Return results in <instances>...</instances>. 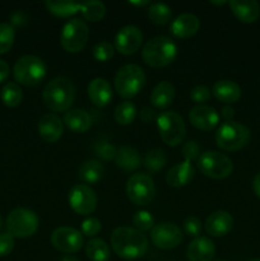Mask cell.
Returning <instances> with one entry per match:
<instances>
[{
  "label": "cell",
  "instance_id": "f546056e",
  "mask_svg": "<svg viewBox=\"0 0 260 261\" xmlns=\"http://www.w3.org/2000/svg\"><path fill=\"white\" fill-rule=\"evenodd\" d=\"M82 3L75 2H46L45 5L48 12L55 17L66 18L81 12Z\"/></svg>",
  "mask_w": 260,
  "mask_h": 261
},
{
  "label": "cell",
  "instance_id": "8992f818",
  "mask_svg": "<svg viewBox=\"0 0 260 261\" xmlns=\"http://www.w3.org/2000/svg\"><path fill=\"white\" fill-rule=\"evenodd\" d=\"M13 74L18 83L35 87L46 76V64L35 55H25L18 59L13 68Z\"/></svg>",
  "mask_w": 260,
  "mask_h": 261
},
{
  "label": "cell",
  "instance_id": "681fc988",
  "mask_svg": "<svg viewBox=\"0 0 260 261\" xmlns=\"http://www.w3.org/2000/svg\"><path fill=\"white\" fill-rule=\"evenodd\" d=\"M60 261H79L76 259L75 256H73V255H65V256L61 257Z\"/></svg>",
  "mask_w": 260,
  "mask_h": 261
},
{
  "label": "cell",
  "instance_id": "7a4b0ae2",
  "mask_svg": "<svg viewBox=\"0 0 260 261\" xmlns=\"http://www.w3.org/2000/svg\"><path fill=\"white\" fill-rule=\"evenodd\" d=\"M75 99V87L64 76H58L48 82L42 92V101L54 112L68 111Z\"/></svg>",
  "mask_w": 260,
  "mask_h": 261
},
{
  "label": "cell",
  "instance_id": "836d02e7",
  "mask_svg": "<svg viewBox=\"0 0 260 261\" xmlns=\"http://www.w3.org/2000/svg\"><path fill=\"white\" fill-rule=\"evenodd\" d=\"M166 163H167V155H166L165 150L161 148H154V149L149 150L144 157V167L152 173L162 170Z\"/></svg>",
  "mask_w": 260,
  "mask_h": 261
},
{
  "label": "cell",
  "instance_id": "d6986e66",
  "mask_svg": "<svg viewBox=\"0 0 260 261\" xmlns=\"http://www.w3.org/2000/svg\"><path fill=\"white\" fill-rule=\"evenodd\" d=\"M216 254L213 241L208 237H196L189 244L186 256L189 261H212Z\"/></svg>",
  "mask_w": 260,
  "mask_h": 261
},
{
  "label": "cell",
  "instance_id": "4316f807",
  "mask_svg": "<svg viewBox=\"0 0 260 261\" xmlns=\"http://www.w3.org/2000/svg\"><path fill=\"white\" fill-rule=\"evenodd\" d=\"M175 98V87L167 81L160 82L150 93V103L157 109H167Z\"/></svg>",
  "mask_w": 260,
  "mask_h": 261
},
{
  "label": "cell",
  "instance_id": "7dc6e473",
  "mask_svg": "<svg viewBox=\"0 0 260 261\" xmlns=\"http://www.w3.org/2000/svg\"><path fill=\"white\" fill-rule=\"evenodd\" d=\"M9 75V65L0 59V83L4 82Z\"/></svg>",
  "mask_w": 260,
  "mask_h": 261
},
{
  "label": "cell",
  "instance_id": "8fae6325",
  "mask_svg": "<svg viewBox=\"0 0 260 261\" xmlns=\"http://www.w3.org/2000/svg\"><path fill=\"white\" fill-rule=\"evenodd\" d=\"M126 195L135 205H148L155 195L154 182L147 173H134L126 184Z\"/></svg>",
  "mask_w": 260,
  "mask_h": 261
},
{
  "label": "cell",
  "instance_id": "9c48e42d",
  "mask_svg": "<svg viewBox=\"0 0 260 261\" xmlns=\"http://www.w3.org/2000/svg\"><path fill=\"white\" fill-rule=\"evenodd\" d=\"M8 233L18 239L33 236L38 229V217L33 211L27 208H17L8 214Z\"/></svg>",
  "mask_w": 260,
  "mask_h": 261
},
{
  "label": "cell",
  "instance_id": "3957f363",
  "mask_svg": "<svg viewBox=\"0 0 260 261\" xmlns=\"http://www.w3.org/2000/svg\"><path fill=\"white\" fill-rule=\"evenodd\" d=\"M177 46L166 36H157L148 41L142 50V58L152 68H165L175 60Z\"/></svg>",
  "mask_w": 260,
  "mask_h": 261
},
{
  "label": "cell",
  "instance_id": "d4e9b609",
  "mask_svg": "<svg viewBox=\"0 0 260 261\" xmlns=\"http://www.w3.org/2000/svg\"><path fill=\"white\" fill-rule=\"evenodd\" d=\"M212 93L218 101L223 102L226 105H232L241 98V88L237 83L232 81H218L214 83Z\"/></svg>",
  "mask_w": 260,
  "mask_h": 261
},
{
  "label": "cell",
  "instance_id": "603a6c76",
  "mask_svg": "<svg viewBox=\"0 0 260 261\" xmlns=\"http://www.w3.org/2000/svg\"><path fill=\"white\" fill-rule=\"evenodd\" d=\"M88 97L92 103L98 107H105L111 102L112 88L103 78H94L88 84Z\"/></svg>",
  "mask_w": 260,
  "mask_h": 261
},
{
  "label": "cell",
  "instance_id": "2e32d148",
  "mask_svg": "<svg viewBox=\"0 0 260 261\" xmlns=\"http://www.w3.org/2000/svg\"><path fill=\"white\" fill-rule=\"evenodd\" d=\"M189 121L194 127L203 132H212L219 124V114L206 105H198L189 112Z\"/></svg>",
  "mask_w": 260,
  "mask_h": 261
},
{
  "label": "cell",
  "instance_id": "bcb514c9",
  "mask_svg": "<svg viewBox=\"0 0 260 261\" xmlns=\"http://www.w3.org/2000/svg\"><path fill=\"white\" fill-rule=\"evenodd\" d=\"M221 116L223 117L226 121H232V119H233V116H235V110L232 109L229 105L223 106L221 110Z\"/></svg>",
  "mask_w": 260,
  "mask_h": 261
},
{
  "label": "cell",
  "instance_id": "4fadbf2b",
  "mask_svg": "<svg viewBox=\"0 0 260 261\" xmlns=\"http://www.w3.org/2000/svg\"><path fill=\"white\" fill-rule=\"evenodd\" d=\"M51 244L63 254H75L84 244L83 234L71 227H59L51 233Z\"/></svg>",
  "mask_w": 260,
  "mask_h": 261
},
{
  "label": "cell",
  "instance_id": "5bb4252c",
  "mask_svg": "<svg viewBox=\"0 0 260 261\" xmlns=\"http://www.w3.org/2000/svg\"><path fill=\"white\" fill-rule=\"evenodd\" d=\"M150 240L157 249L172 250L183 241V232L175 223L165 222L153 227Z\"/></svg>",
  "mask_w": 260,
  "mask_h": 261
},
{
  "label": "cell",
  "instance_id": "6da1fadb",
  "mask_svg": "<svg viewBox=\"0 0 260 261\" xmlns=\"http://www.w3.org/2000/svg\"><path fill=\"white\" fill-rule=\"evenodd\" d=\"M111 247L115 254L124 260H137L148 251V240L142 232L130 227H119L111 234Z\"/></svg>",
  "mask_w": 260,
  "mask_h": 261
},
{
  "label": "cell",
  "instance_id": "74e56055",
  "mask_svg": "<svg viewBox=\"0 0 260 261\" xmlns=\"http://www.w3.org/2000/svg\"><path fill=\"white\" fill-rule=\"evenodd\" d=\"M93 58L96 59L99 63H106L110 59H112L115 54V47L114 45H111L107 41H102V42H98L93 47Z\"/></svg>",
  "mask_w": 260,
  "mask_h": 261
},
{
  "label": "cell",
  "instance_id": "e0dca14e",
  "mask_svg": "<svg viewBox=\"0 0 260 261\" xmlns=\"http://www.w3.org/2000/svg\"><path fill=\"white\" fill-rule=\"evenodd\" d=\"M233 227V218L226 211H216L208 216L204 223L206 233L212 237H223Z\"/></svg>",
  "mask_w": 260,
  "mask_h": 261
},
{
  "label": "cell",
  "instance_id": "d590c367",
  "mask_svg": "<svg viewBox=\"0 0 260 261\" xmlns=\"http://www.w3.org/2000/svg\"><path fill=\"white\" fill-rule=\"evenodd\" d=\"M15 31L9 23H0V54H5L14 43Z\"/></svg>",
  "mask_w": 260,
  "mask_h": 261
},
{
  "label": "cell",
  "instance_id": "f907efd6",
  "mask_svg": "<svg viewBox=\"0 0 260 261\" xmlns=\"http://www.w3.org/2000/svg\"><path fill=\"white\" fill-rule=\"evenodd\" d=\"M129 4L137 5V7H145V5L149 4V2H129Z\"/></svg>",
  "mask_w": 260,
  "mask_h": 261
},
{
  "label": "cell",
  "instance_id": "e575fe53",
  "mask_svg": "<svg viewBox=\"0 0 260 261\" xmlns=\"http://www.w3.org/2000/svg\"><path fill=\"white\" fill-rule=\"evenodd\" d=\"M148 17L154 24L165 25L170 22L172 17V10L163 3H153L148 9Z\"/></svg>",
  "mask_w": 260,
  "mask_h": 261
},
{
  "label": "cell",
  "instance_id": "f35d334b",
  "mask_svg": "<svg viewBox=\"0 0 260 261\" xmlns=\"http://www.w3.org/2000/svg\"><path fill=\"white\" fill-rule=\"evenodd\" d=\"M94 154L103 161H111L116 157L117 149L109 142H98L94 144Z\"/></svg>",
  "mask_w": 260,
  "mask_h": 261
},
{
  "label": "cell",
  "instance_id": "8d00e7d4",
  "mask_svg": "<svg viewBox=\"0 0 260 261\" xmlns=\"http://www.w3.org/2000/svg\"><path fill=\"white\" fill-rule=\"evenodd\" d=\"M133 224H134L135 229L139 232H147L153 229L154 226V218L152 214L147 211H139L133 216Z\"/></svg>",
  "mask_w": 260,
  "mask_h": 261
},
{
  "label": "cell",
  "instance_id": "7bdbcfd3",
  "mask_svg": "<svg viewBox=\"0 0 260 261\" xmlns=\"http://www.w3.org/2000/svg\"><path fill=\"white\" fill-rule=\"evenodd\" d=\"M212 96V92L208 87L205 86H196L190 91V98L195 103L203 105L204 102H208Z\"/></svg>",
  "mask_w": 260,
  "mask_h": 261
},
{
  "label": "cell",
  "instance_id": "ee69618b",
  "mask_svg": "<svg viewBox=\"0 0 260 261\" xmlns=\"http://www.w3.org/2000/svg\"><path fill=\"white\" fill-rule=\"evenodd\" d=\"M14 249V237L10 233H0V257L7 256Z\"/></svg>",
  "mask_w": 260,
  "mask_h": 261
},
{
  "label": "cell",
  "instance_id": "db71d44e",
  "mask_svg": "<svg viewBox=\"0 0 260 261\" xmlns=\"http://www.w3.org/2000/svg\"><path fill=\"white\" fill-rule=\"evenodd\" d=\"M0 228H2V218H0Z\"/></svg>",
  "mask_w": 260,
  "mask_h": 261
},
{
  "label": "cell",
  "instance_id": "44dd1931",
  "mask_svg": "<svg viewBox=\"0 0 260 261\" xmlns=\"http://www.w3.org/2000/svg\"><path fill=\"white\" fill-rule=\"evenodd\" d=\"M200 28V22L198 17L190 13L181 14L171 23L170 32L176 38H189L195 35Z\"/></svg>",
  "mask_w": 260,
  "mask_h": 261
},
{
  "label": "cell",
  "instance_id": "ba28073f",
  "mask_svg": "<svg viewBox=\"0 0 260 261\" xmlns=\"http://www.w3.org/2000/svg\"><path fill=\"white\" fill-rule=\"evenodd\" d=\"M198 168L204 176L214 180L227 178L233 171V163L226 154L208 150L198 158Z\"/></svg>",
  "mask_w": 260,
  "mask_h": 261
},
{
  "label": "cell",
  "instance_id": "30bf717a",
  "mask_svg": "<svg viewBox=\"0 0 260 261\" xmlns=\"http://www.w3.org/2000/svg\"><path fill=\"white\" fill-rule=\"evenodd\" d=\"M89 37L88 25L84 20L74 18L68 20L60 35V43L66 53L76 54L83 50Z\"/></svg>",
  "mask_w": 260,
  "mask_h": 261
},
{
  "label": "cell",
  "instance_id": "d6a6232c",
  "mask_svg": "<svg viewBox=\"0 0 260 261\" xmlns=\"http://www.w3.org/2000/svg\"><path fill=\"white\" fill-rule=\"evenodd\" d=\"M114 117L116 120V122L122 126H126V125L133 124V121L137 117V107L133 102L125 101L121 102L116 106L114 111Z\"/></svg>",
  "mask_w": 260,
  "mask_h": 261
},
{
  "label": "cell",
  "instance_id": "ffe728a7",
  "mask_svg": "<svg viewBox=\"0 0 260 261\" xmlns=\"http://www.w3.org/2000/svg\"><path fill=\"white\" fill-rule=\"evenodd\" d=\"M229 9L242 23L256 22L260 15V5L255 0H231Z\"/></svg>",
  "mask_w": 260,
  "mask_h": 261
},
{
  "label": "cell",
  "instance_id": "5b68a950",
  "mask_svg": "<svg viewBox=\"0 0 260 261\" xmlns=\"http://www.w3.org/2000/svg\"><path fill=\"white\" fill-rule=\"evenodd\" d=\"M249 140L250 130L245 125L236 121L223 122L216 133L217 145L226 152L242 149Z\"/></svg>",
  "mask_w": 260,
  "mask_h": 261
},
{
  "label": "cell",
  "instance_id": "1f68e13d",
  "mask_svg": "<svg viewBox=\"0 0 260 261\" xmlns=\"http://www.w3.org/2000/svg\"><path fill=\"white\" fill-rule=\"evenodd\" d=\"M81 13L84 19L88 22H99L106 15V7L102 2L91 0V2L82 3Z\"/></svg>",
  "mask_w": 260,
  "mask_h": 261
},
{
  "label": "cell",
  "instance_id": "60d3db41",
  "mask_svg": "<svg viewBox=\"0 0 260 261\" xmlns=\"http://www.w3.org/2000/svg\"><path fill=\"white\" fill-rule=\"evenodd\" d=\"M101 228V221L94 218V217H89V218L84 219L82 222V234H86L88 237H93L98 234Z\"/></svg>",
  "mask_w": 260,
  "mask_h": 261
},
{
  "label": "cell",
  "instance_id": "816d5d0a",
  "mask_svg": "<svg viewBox=\"0 0 260 261\" xmlns=\"http://www.w3.org/2000/svg\"><path fill=\"white\" fill-rule=\"evenodd\" d=\"M211 4H216V5H223V4H226V2H218V3H216V2H211Z\"/></svg>",
  "mask_w": 260,
  "mask_h": 261
},
{
  "label": "cell",
  "instance_id": "52a82bcc",
  "mask_svg": "<svg viewBox=\"0 0 260 261\" xmlns=\"http://www.w3.org/2000/svg\"><path fill=\"white\" fill-rule=\"evenodd\" d=\"M157 129L161 139L168 147H177L186 135V126L181 115L175 111H166L158 115Z\"/></svg>",
  "mask_w": 260,
  "mask_h": 261
},
{
  "label": "cell",
  "instance_id": "c3c4849f",
  "mask_svg": "<svg viewBox=\"0 0 260 261\" xmlns=\"http://www.w3.org/2000/svg\"><path fill=\"white\" fill-rule=\"evenodd\" d=\"M252 189H254V193L256 194L257 198H260V172L254 177V181H252Z\"/></svg>",
  "mask_w": 260,
  "mask_h": 261
},
{
  "label": "cell",
  "instance_id": "f5cc1de1",
  "mask_svg": "<svg viewBox=\"0 0 260 261\" xmlns=\"http://www.w3.org/2000/svg\"><path fill=\"white\" fill-rule=\"evenodd\" d=\"M249 261H260V259H259V257H256V259H251V260H249Z\"/></svg>",
  "mask_w": 260,
  "mask_h": 261
},
{
  "label": "cell",
  "instance_id": "11a10c76",
  "mask_svg": "<svg viewBox=\"0 0 260 261\" xmlns=\"http://www.w3.org/2000/svg\"><path fill=\"white\" fill-rule=\"evenodd\" d=\"M218 261H222V260H218Z\"/></svg>",
  "mask_w": 260,
  "mask_h": 261
},
{
  "label": "cell",
  "instance_id": "4dcf8cb0",
  "mask_svg": "<svg viewBox=\"0 0 260 261\" xmlns=\"http://www.w3.org/2000/svg\"><path fill=\"white\" fill-rule=\"evenodd\" d=\"M0 98H2L3 103L5 106L10 107H17L18 105L22 102L23 98V92L22 88L18 86L14 82H8L7 84H4V87L2 88V93H0Z\"/></svg>",
  "mask_w": 260,
  "mask_h": 261
},
{
  "label": "cell",
  "instance_id": "f6af8a7d",
  "mask_svg": "<svg viewBox=\"0 0 260 261\" xmlns=\"http://www.w3.org/2000/svg\"><path fill=\"white\" fill-rule=\"evenodd\" d=\"M158 115L155 114V111L150 107H143L140 110V120H142L144 124H150L153 121H157Z\"/></svg>",
  "mask_w": 260,
  "mask_h": 261
},
{
  "label": "cell",
  "instance_id": "ac0fdd59",
  "mask_svg": "<svg viewBox=\"0 0 260 261\" xmlns=\"http://www.w3.org/2000/svg\"><path fill=\"white\" fill-rule=\"evenodd\" d=\"M38 133L40 137L47 143H55L64 133V122L55 114H45L38 120Z\"/></svg>",
  "mask_w": 260,
  "mask_h": 261
},
{
  "label": "cell",
  "instance_id": "7c38bea8",
  "mask_svg": "<svg viewBox=\"0 0 260 261\" xmlns=\"http://www.w3.org/2000/svg\"><path fill=\"white\" fill-rule=\"evenodd\" d=\"M68 201L73 212L79 216H89L97 208V195L86 184L73 186L69 191Z\"/></svg>",
  "mask_w": 260,
  "mask_h": 261
},
{
  "label": "cell",
  "instance_id": "7402d4cb",
  "mask_svg": "<svg viewBox=\"0 0 260 261\" xmlns=\"http://www.w3.org/2000/svg\"><path fill=\"white\" fill-rule=\"evenodd\" d=\"M194 175H195V170H194L191 162L183 161L168 171L166 175V181L172 188H184L191 182Z\"/></svg>",
  "mask_w": 260,
  "mask_h": 261
},
{
  "label": "cell",
  "instance_id": "484cf974",
  "mask_svg": "<svg viewBox=\"0 0 260 261\" xmlns=\"http://www.w3.org/2000/svg\"><path fill=\"white\" fill-rule=\"evenodd\" d=\"M115 162H116L117 167L124 172H133L140 167L142 160H140V155L137 149L129 147V145H124L117 149Z\"/></svg>",
  "mask_w": 260,
  "mask_h": 261
},
{
  "label": "cell",
  "instance_id": "f1b7e54d",
  "mask_svg": "<svg viewBox=\"0 0 260 261\" xmlns=\"http://www.w3.org/2000/svg\"><path fill=\"white\" fill-rule=\"evenodd\" d=\"M86 255L91 261H109V245L101 239H92L86 245Z\"/></svg>",
  "mask_w": 260,
  "mask_h": 261
},
{
  "label": "cell",
  "instance_id": "277c9868",
  "mask_svg": "<svg viewBox=\"0 0 260 261\" xmlns=\"http://www.w3.org/2000/svg\"><path fill=\"white\" fill-rule=\"evenodd\" d=\"M145 84V74L140 66L126 64L117 70L115 76V89L125 99L137 96Z\"/></svg>",
  "mask_w": 260,
  "mask_h": 261
},
{
  "label": "cell",
  "instance_id": "9a60e30c",
  "mask_svg": "<svg viewBox=\"0 0 260 261\" xmlns=\"http://www.w3.org/2000/svg\"><path fill=\"white\" fill-rule=\"evenodd\" d=\"M143 43L142 31L135 25H125L115 36V50L122 55H133Z\"/></svg>",
  "mask_w": 260,
  "mask_h": 261
},
{
  "label": "cell",
  "instance_id": "ab89813d",
  "mask_svg": "<svg viewBox=\"0 0 260 261\" xmlns=\"http://www.w3.org/2000/svg\"><path fill=\"white\" fill-rule=\"evenodd\" d=\"M201 231H203V226L196 217H188L184 221V232L188 236L196 239V237H200Z\"/></svg>",
  "mask_w": 260,
  "mask_h": 261
},
{
  "label": "cell",
  "instance_id": "83f0119b",
  "mask_svg": "<svg viewBox=\"0 0 260 261\" xmlns=\"http://www.w3.org/2000/svg\"><path fill=\"white\" fill-rule=\"evenodd\" d=\"M105 175V167L99 161L88 160L81 165L78 170V176L83 182L97 184L102 180Z\"/></svg>",
  "mask_w": 260,
  "mask_h": 261
},
{
  "label": "cell",
  "instance_id": "b9f144b4",
  "mask_svg": "<svg viewBox=\"0 0 260 261\" xmlns=\"http://www.w3.org/2000/svg\"><path fill=\"white\" fill-rule=\"evenodd\" d=\"M183 155L185 158V161L189 162H193V161H198V158L200 157V148L199 144L195 140H189L185 144L183 145Z\"/></svg>",
  "mask_w": 260,
  "mask_h": 261
},
{
  "label": "cell",
  "instance_id": "cb8c5ba5",
  "mask_svg": "<svg viewBox=\"0 0 260 261\" xmlns=\"http://www.w3.org/2000/svg\"><path fill=\"white\" fill-rule=\"evenodd\" d=\"M64 125L74 134H83L92 126V117L86 110H69L64 115Z\"/></svg>",
  "mask_w": 260,
  "mask_h": 261
}]
</instances>
